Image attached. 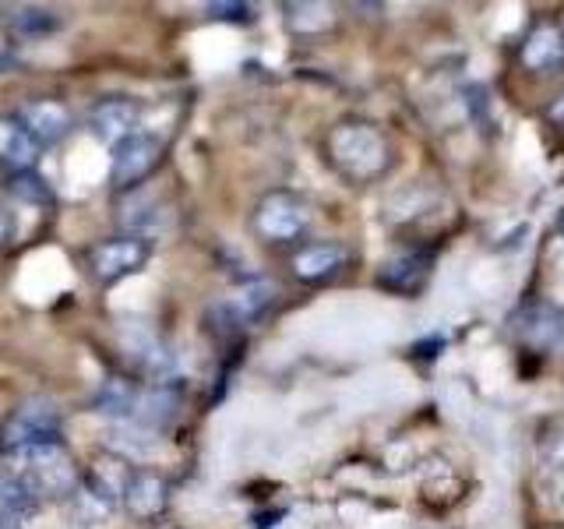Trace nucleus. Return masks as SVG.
Masks as SVG:
<instances>
[{"instance_id": "obj_4", "label": "nucleus", "mask_w": 564, "mask_h": 529, "mask_svg": "<svg viewBox=\"0 0 564 529\" xmlns=\"http://www.w3.org/2000/svg\"><path fill=\"white\" fill-rule=\"evenodd\" d=\"M61 423L64 420H61L57 402L46 396H32L8 417L4 431H0V445L8 452L32 449V445H53V441H61Z\"/></svg>"}, {"instance_id": "obj_8", "label": "nucleus", "mask_w": 564, "mask_h": 529, "mask_svg": "<svg viewBox=\"0 0 564 529\" xmlns=\"http://www.w3.org/2000/svg\"><path fill=\"white\" fill-rule=\"evenodd\" d=\"M352 261V251L339 240H314L304 244L300 251H293L290 258V272L307 282V287H325V282L339 279Z\"/></svg>"}, {"instance_id": "obj_24", "label": "nucleus", "mask_w": 564, "mask_h": 529, "mask_svg": "<svg viewBox=\"0 0 564 529\" xmlns=\"http://www.w3.org/2000/svg\"><path fill=\"white\" fill-rule=\"evenodd\" d=\"M208 18H219V22H251V8L247 4H208Z\"/></svg>"}, {"instance_id": "obj_14", "label": "nucleus", "mask_w": 564, "mask_h": 529, "mask_svg": "<svg viewBox=\"0 0 564 529\" xmlns=\"http://www.w3.org/2000/svg\"><path fill=\"white\" fill-rule=\"evenodd\" d=\"M40 159V141L29 134L22 117H0V166L11 173H29Z\"/></svg>"}, {"instance_id": "obj_20", "label": "nucleus", "mask_w": 564, "mask_h": 529, "mask_svg": "<svg viewBox=\"0 0 564 529\" xmlns=\"http://www.w3.org/2000/svg\"><path fill=\"white\" fill-rule=\"evenodd\" d=\"M67 505H70V516H75V522L85 526V529L106 522V519H110V511L117 508V505H113L110 498H106L102 490H96L93 484H78V490L70 494Z\"/></svg>"}, {"instance_id": "obj_27", "label": "nucleus", "mask_w": 564, "mask_h": 529, "mask_svg": "<svg viewBox=\"0 0 564 529\" xmlns=\"http://www.w3.org/2000/svg\"><path fill=\"white\" fill-rule=\"evenodd\" d=\"M0 529H22V526H18V519H11V516L0 511Z\"/></svg>"}, {"instance_id": "obj_21", "label": "nucleus", "mask_w": 564, "mask_h": 529, "mask_svg": "<svg viewBox=\"0 0 564 529\" xmlns=\"http://www.w3.org/2000/svg\"><path fill=\"white\" fill-rule=\"evenodd\" d=\"M11 25H14V32H22V35H50V32H57L64 25V18L53 8L25 4V8H18L11 14Z\"/></svg>"}, {"instance_id": "obj_25", "label": "nucleus", "mask_w": 564, "mask_h": 529, "mask_svg": "<svg viewBox=\"0 0 564 529\" xmlns=\"http://www.w3.org/2000/svg\"><path fill=\"white\" fill-rule=\"evenodd\" d=\"M546 120H551L554 128H564V93L551 106H546Z\"/></svg>"}, {"instance_id": "obj_16", "label": "nucleus", "mask_w": 564, "mask_h": 529, "mask_svg": "<svg viewBox=\"0 0 564 529\" xmlns=\"http://www.w3.org/2000/svg\"><path fill=\"white\" fill-rule=\"evenodd\" d=\"M522 64L529 71H551L564 64V35L554 25H536L522 43Z\"/></svg>"}, {"instance_id": "obj_2", "label": "nucleus", "mask_w": 564, "mask_h": 529, "mask_svg": "<svg viewBox=\"0 0 564 529\" xmlns=\"http://www.w3.org/2000/svg\"><path fill=\"white\" fill-rule=\"evenodd\" d=\"M4 463L18 476H22V481L29 484V490L40 501H67L82 484L75 458H70V452L61 445V441H53V445H32V449L8 452Z\"/></svg>"}, {"instance_id": "obj_13", "label": "nucleus", "mask_w": 564, "mask_h": 529, "mask_svg": "<svg viewBox=\"0 0 564 529\" xmlns=\"http://www.w3.org/2000/svg\"><path fill=\"white\" fill-rule=\"evenodd\" d=\"M22 123L29 128V134L40 141V145H53V141H61L70 134L75 128V117L64 102L57 99H35L22 110Z\"/></svg>"}, {"instance_id": "obj_6", "label": "nucleus", "mask_w": 564, "mask_h": 529, "mask_svg": "<svg viewBox=\"0 0 564 529\" xmlns=\"http://www.w3.org/2000/svg\"><path fill=\"white\" fill-rule=\"evenodd\" d=\"M117 339L128 349V357L138 364L141 375L152 378V385H163L176 375V353L166 346L163 335L152 332L145 322H123L117 328Z\"/></svg>"}, {"instance_id": "obj_18", "label": "nucleus", "mask_w": 564, "mask_h": 529, "mask_svg": "<svg viewBox=\"0 0 564 529\" xmlns=\"http://www.w3.org/2000/svg\"><path fill=\"white\" fill-rule=\"evenodd\" d=\"M134 402H138V385H131L128 378H106L96 392V410L123 423H131Z\"/></svg>"}, {"instance_id": "obj_28", "label": "nucleus", "mask_w": 564, "mask_h": 529, "mask_svg": "<svg viewBox=\"0 0 564 529\" xmlns=\"http://www.w3.org/2000/svg\"><path fill=\"white\" fill-rule=\"evenodd\" d=\"M4 57H8V43H4V35H0V64H4Z\"/></svg>"}, {"instance_id": "obj_31", "label": "nucleus", "mask_w": 564, "mask_h": 529, "mask_svg": "<svg viewBox=\"0 0 564 529\" xmlns=\"http://www.w3.org/2000/svg\"><path fill=\"white\" fill-rule=\"evenodd\" d=\"M561 35H564V32H561Z\"/></svg>"}, {"instance_id": "obj_1", "label": "nucleus", "mask_w": 564, "mask_h": 529, "mask_svg": "<svg viewBox=\"0 0 564 529\" xmlns=\"http://www.w3.org/2000/svg\"><path fill=\"white\" fill-rule=\"evenodd\" d=\"M325 152L335 173L349 184H375L392 166V145L381 128L367 120H343L325 138Z\"/></svg>"}, {"instance_id": "obj_26", "label": "nucleus", "mask_w": 564, "mask_h": 529, "mask_svg": "<svg viewBox=\"0 0 564 529\" xmlns=\"http://www.w3.org/2000/svg\"><path fill=\"white\" fill-rule=\"evenodd\" d=\"M11 237H14V223H11L8 212H0V251L11 244Z\"/></svg>"}, {"instance_id": "obj_19", "label": "nucleus", "mask_w": 564, "mask_h": 529, "mask_svg": "<svg viewBox=\"0 0 564 529\" xmlns=\"http://www.w3.org/2000/svg\"><path fill=\"white\" fill-rule=\"evenodd\" d=\"M131 476H134V469L128 466V458L123 455H99L96 466H93V476H88V484H93L96 490H102L113 505H120L123 487H128Z\"/></svg>"}, {"instance_id": "obj_12", "label": "nucleus", "mask_w": 564, "mask_h": 529, "mask_svg": "<svg viewBox=\"0 0 564 529\" xmlns=\"http://www.w3.org/2000/svg\"><path fill=\"white\" fill-rule=\"evenodd\" d=\"M138 117H141V106L134 99H102L93 114H88V128H93L106 145H117V141L131 138L138 128Z\"/></svg>"}, {"instance_id": "obj_17", "label": "nucleus", "mask_w": 564, "mask_h": 529, "mask_svg": "<svg viewBox=\"0 0 564 529\" xmlns=\"http://www.w3.org/2000/svg\"><path fill=\"white\" fill-rule=\"evenodd\" d=\"M40 505L43 501L29 490V484L4 463V458H0V511L11 516V519H25Z\"/></svg>"}, {"instance_id": "obj_23", "label": "nucleus", "mask_w": 564, "mask_h": 529, "mask_svg": "<svg viewBox=\"0 0 564 529\" xmlns=\"http://www.w3.org/2000/svg\"><path fill=\"white\" fill-rule=\"evenodd\" d=\"M540 458L554 473H564V428H554L540 438Z\"/></svg>"}, {"instance_id": "obj_30", "label": "nucleus", "mask_w": 564, "mask_h": 529, "mask_svg": "<svg viewBox=\"0 0 564 529\" xmlns=\"http://www.w3.org/2000/svg\"><path fill=\"white\" fill-rule=\"evenodd\" d=\"M0 458H4V455H0Z\"/></svg>"}, {"instance_id": "obj_29", "label": "nucleus", "mask_w": 564, "mask_h": 529, "mask_svg": "<svg viewBox=\"0 0 564 529\" xmlns=\"http://www.w3.org/2000/svg\"><path fill=\"white\" fill-rule=\"evenodd\" d=\"M561 234H564V216H561Z\"/></svg>"}, {"instance_id": "obj_9", "label": "nucleus", "mask_w": 564, "mask_h": 529, "mask_svg": "<svg viewBox=\"0 0 564 529\" xmlns=\"http://www.w3.org/2000/svg\"><path fill=\"white\" fill-rule=\"evenodd\" d=\"M519 343L536 353H557L564 349V314L551 304H533L516 317Z\"/></svg>"}, {"instance_id": "obj_15", "label": "nucleus", "mask_w": 564, "mask_h": 529, "mask_svg": "<svg viewBox=\"0 0 564 529\" xmlns=\"http://www.w3.org/2000/svg\"><path fill=\"white\" fill-rule=\"evenodd\" d=\"M431 264H434L431 255H420V251L399 255V258H392V261H384V264H381L378 287L392 290V293H402V296L420 293V290H423V282L431 279Z\"/></svg>"}, {"instance_id": "obj_7", "label": "nucleus", "mask_w": 564, "mask_h": 529, "mask_svg": "<svg viewBox=\"0 0 564 529\" xmlns=\"http://www.w3.org/2000/svg\"><path fill=\"white\" fill-rule=\"evenodd\" d=\"M163 163V141L155 134H141L134 131L131 138H123L113 145V159H110V176L120 191L138 187L145 176Z\"/></svg>"}, {"instance_id": "obj_22", "label": "nucleus", "mask_w": 564, "mask_h": 529, "mask_svg": "<svg viewBox=\"0 0 564 529\" xmlns=\"http://www.w3.org/2000/svg\"><path fill=\"white\" fill-rule=\"evenodd\" d=\"M11 191L18 194V198L32 202V205H35V202H40V205H50V202H53V194L46 191V184H43L32 170H29V173H18V176H14V184H11Z\"/></svg>"}, {"instance_id": "obj_5", "label": "nucleus", "mask_w": 564, "mask_h": 529, "mask_svg": "<svg viewBox=\"0 0 564 529\" xmlns=\"http://www.w3.org/2000/svg\"><path fill=\"white\" fill-rule=\"evenodd\" d=\"M152 247L145 237H110V240H99L96 247H88V272H93V279H99L102 287H110V282H120L128 279L134 272H141V264L149 261Z\"/></svg>"}, {"instance_id": "obj_11", "label": "nucleus", "mask_w": 564, "mask_h": 529, "mask_svg": "<svg viewBox=\"0 0 564 529\" xmlns=\"http://www.w3.org/2000/svg\"><path fill=\"white\" fill-rule=\"evenodd\" d=\"M120 501L134 519H159L170 505V484L155 469H134Z\"/></svg>"}, {"instance_id": "obj_10", "label": "nucleus", "mask_w": 564, "mask_h": 529, "mask_svg": "<svg viewBox=\"0 0 564 529\" xmlns=\"http://www.w3.org/2000/svg\"><path fill=\"white\" fill-rule=\"evenodd\" d=\"M181 402H184V396L173 381H163V385L149 381V388H138L131 423L159 434V431H166L170 423H176V417H181Z\"/></svg>"}, {"instance_id": "obj_3", "label": "nucleus", "mask_w": 564, "mask_h": 529, "mask_svg": "<svg viewBox=\"0 0 564 529\" xmlns=\"http://www.w3.org/2000/svg\"><path fill=\"white\" fill-rule=\"evenodd\" d=\"M251 226L264 244H296L311 229V205L293 191H269L254 205Z\"/></svg>"}]
</instances>
